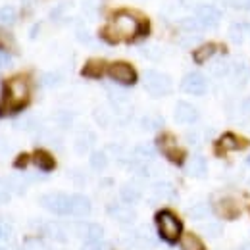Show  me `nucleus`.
<instances>
[{
	"instance_id": "f257e3e1",
	"label": "nucleus",
	"mask_w": 250,
	"mask_h": 250,
	"mask_svg": "<svg viewBox=\"0 0 250 250\" xmlns=\"http://www.w3.org/2000/svg\"><path fill=\"white\" fill-rule=\"evenodd\" d=\"M141 31V23L137 21V18L129 12H120L114 16L112 23L104 29V39L110 42H118L120 39H131Z\"/></svg>"
},
{
	"instance_id": "f03ea898",
	"label": "nucleus",
	"mask_w": 250,
	"mask_h": 250,
	"mask_svg": "<svg viewBox=\"0 0 250 250\" xmlns=\"http://www.w3.org/2000/svg\"><path fill=\"white\" fill-rule=\"evenodd\" d=\"M29 98V85L23 77H14L4 87V102L0 106V114L20 110Z\"/></svg>"
},
{
	"instance_id": "7ed1b4c3",
	"label": "nucleus",
	"mask_w": 250,
	"mask_h": 250,
	"mask_svg": "<svg viewBox=\"0 0 250 250\" xmlns=\"http://www.w3.org/2000/svg\"><path fill=\"white\" fill-rule=\"evenodd\" d=\"M156 225H158V231L162 235L164 241L167 243H175L181 235V221L175 218L169 210H162L156 214Z\"/></svg>"
},
{
	"instance_id": "20e7f679",
	"label": "nucleus",
	"mask_w": 250,
	"mask_h": 250,
	"mask_svg": "<svg viewBox=\"0 0 250 250\" xmlns=\"http://www.w3.org/2000/svg\"><path fill=\"white\" fill-rule=\"evenodd\" d=\"M145 89L152 96H164L171 91V79L166 73L150 69L145 73Z\"/></svg>"
},
{
	"instance_id": "39448f33",
	"label": "nucleus",
	"mask_w": 250,
	"mask_h": 250,
	"mask_svg": "<svg viewBox=\"0 0 250 250\" xmlns=\"http://www.w3.org/2000/svg\"><path fill=\"white\" fill-rule=\"evenodd\" d=\"M41 206L56 216H67V214H71V196L62 194V192L44 194L41 198Z\"/></svg>"
},
{
	"instance_id": "423d86ee",
	"label": "nucleus",
	"mask_w": 250,
	"mask_h": 250,
	"mask_svg": "<svg viewBox=\"0 0 250 250\" xmlns=\"http://www.w3.org/2000/svg\"><path fill=\"white\" fill-rule=\"evenodd\" d=\"M110 77L120 83V85H133L137 81V73L133 69V65H129L127 62H116L108 67Z\"/></svg>"
},
{
	"instance_id": "0eeeda50",
	"label": "nucleus",
	"mask_w": 250,
	"mask_h": 250,
	"mask_svg": "<svg viewBox=\"0 0 250 250\" xmlns=\"http://www.w3.org/2000/svg\"><path fill=\"white\" fill-rule=\"evenodd\" d=\"M194 16L202 23V27H218L219 20H221V12L214 4H198L194 8Z\"/></svg>"
},
{
	"instance_id": "6e6552de",
	"label": "nucleus",
	"mask_w": 250,
	"mask_h": 250,
	"mask_svg": "<svg viewBox=\"0 0 250 250\" xmlns=\"http://www.w3.org/2000/svg\"><path fill=\"white\" fill-rule=\"evenodd\" d=\"M181 89L188 94H194V96H200L208 91V83H206V77L198 71H192L187 73L181 81Z\"/></svg>"
},
{
	"instance_id": "1a4fd4ad",
	"label": "nucleus",
	"mask_w": 250,
	"mask_h": 250,
	"mask_svg": "<svg viewBox=\"0 0 250 250\" xmlns=\"http://www.w3.org/2000/svg\"><path fill=\"white\" fill-rule=\"evenodd\" d=\"M173 118L177 124L190 125L198 120V110L188 102H177V106L173 110Z\"/></svg>"
},
{
	"instance_id": "9d476101",
	"label": "nucleus",
	"mask_w": 250,
	"mask_h": 250,
	"mask_svg": "<svg viewBox=\"0 0 250 250\" xmlns=\"http://www.w3.org/2000/svg\"><path fill=\"white\" fill-rule=\"evenodd\" d=\"M158 145H160V148H162V152L166 154V156L169 158L171 162H181V158H183V152L175 146V139L173 137H169V135H164V137H160L158 139Z\"/></svg>"
},
{
	"instance_id": "9b49d317",
	"label": "nucleus",
	"mask_w": 250,
	"mask_h": 250,
	"mask_svg": "<svg viewBox=\"0 0 250 250\" xmlns=\"http://www.w3.org/2000/svg\"><path fill=\"white\" fill-rule=\"evenodd\" d=\"M91 214V200L83 194H73L71 196V216L83 218Z\"/></svg>"
},
{
	"instance_id": "f8f14e48",
	"label": "nucleus",
	"mask_w": 250,
	"mask_h": 250,
	"mask_svg": "<svg viewBox=\"0 0 250 250\" xmlns=\"http://www.w3.org/2000/svg\"><path fill=\"white\" fill-rule=\"evenodd\" d=\"M208 171V164H206V158L202 154H194L190 156L187 164V173L192 175V177H204Z\"/></svg>"
},
{
	"instance_id": "ddd939ff",
	"label": "nucleus",
	"mask_w": 250,
	"mask_h": 250,
	"mask_svg": "<svg viewBox=\"0 0 250 250\" xmlns=\"http://www.w3.org/2000/svg\"><path fill=\"white\" fill-rule=\"evenodd\" d=\"M108 212H110L112 218L118 219L120 223H131L135 219V212L129 206H124V204H110Z\"/></svg>"
},
{
	"instance_id": "4468645a",
	"label": "nucleus",
	"mask_w": 250,
	"mask_h": 250,
	"mask_svg": "<svg viewBox=\"0 0 250 250\" xmlns=\"http://www.w3.org/2000/svg\"><path fill=\"white\" fill-rule=\"evenodd\" d=\"M231 77L235 81L237 87H245L250 81V67L247 62H237L233 63V71H231Z\"/></svg>"
},
{
	"instance_id": "2eb2a0df",
	"label": "nucleus",
	"mask_w": 250,
	"mask_h": 250,
	"mask_svg": "<svg viewBox=\"0 0 250 250\" xmlns=\"http://www.w3.org/2000/svg\"><path fill=\"white\" fill-rule=\"evenodd\" d=\"M120 196L124 204H137L141 200V188L135 183H125L124 187L120 188Z\"/></svg>"
},
{
	"instance_id": "dca6fc26",
	"label": "nucleus",
	"mask_w": 250,
	"mask_h": 250,
	"mask_svg": "<svg viewBox=\"0 0 250 250\" xmlns=\"http://www.w3.org/2000/svg\"><path fill=\"white\" fill-rule=\"evenodd\" d=\"M152 194L160 200H171L175 198V187L169 181H158L152 187Z\"/></svg>"
},
{
	"instance_id": "f3484780",
	"label": "nucleus",
	"mask_w": 250,
	"mask_h": 250,
	"mask_svg": "<svg viewBox=\"0 0 250 250\" xmlns=\"http://www.w3.org/2000/svg\"><path fill=\"white\" fill-rule=\"evenodd\" d=\"M33 162H35V166L39 167V169H42V171H50V169H54V158L50 156L46 150H35V154H33Z\"/></svg>"
},
{
	"instance_id": "a211bd4d",
	"label": "nucleus",
	"mask_w": 250,
	"mask_h": 250,
	"mask_svg": "<svg viewBox=\"0 0 250 250\" xmlns=\"http://www.w3.org/2000/svg\"><path fill=\"white\" fill-rule=\"evenodd\" d=\"M133 156L150 164V162L156 158V148H154V145H150V143H141V145H137V146H135Z\"/></svg>"
},
{
	"instance_id": "6ab92c4d",
	"label": "nucleus",
	"mask_w": 250,
	"mask_h": 250,
	"mask_svg": "<svg viewBox=\"0 0 250 250\" xmlns=\"http://www.w3.org/2000/svg\"><path fill=\"white\" fill-rule=\"evenodd\" d=\"M231 71H233V63L229 62V60H225V58L216 60V62L212 63V67H210V73H212L216 79H223V77L231 75Z\"/></svg>"
},
{
	"instance_id": "aec40b11",
	"label": "nucleus",
	"mask_w": 250,
	"mask_h": 250,
	"mask_svg": "<svg viewBox=\"0 0 250 250\" xmlns=\"http://www.w3.org/2000/svg\"><path fill=\"white\" fill-rule=\"evenodd\" d=\"M216 212L225 219L237 218V214H239V210H237V206H235V202H233L231 198H225V200L218 202V204H216Z\"/></svg>"
},
{
	"instance_id": "412c9836",
	"label": "nucleus",
	"mask_w": 250,
	"mask_h": 250,
	"mask_svg": "<svg viewBox=\"0 0 250 250\" xmlns=\"http://www.w3.org/2000/svg\"><path fill=\"white\" fill-rule=\"evenodd\" d=\"M177 25H179V29H181V31H185V33H200L202 29H204L196 16L181 18V20L177 21Z\"/></svg>"
},
{
	"instance_id": "4be33fe9",
	"label": "nucleus",
	"mask_w": 250,
	"mask_h": 250,
	"mask_svg": "<svg viewBox=\"0 0 250 250\" xmlns=\"http://www.w3.org/2000/svg\"><path fill=\"white\" fill-rule=\"evenodd\" d=\"M249 31H250L249 23L239 21V23H233V25L229 27V37H231V41H233V42L241 44V42L245 41V37H247V33H249Z\"/></svg>"
},
{
	"instance_id": "5701e85b",
	"label": "nucleus",
	"mask_w": 250,
	"mask_h": 250,
	"mask_svg": "<svg viewBox=\"0 0 250 250\" xmlns=\"http://www.w3.org/2000/svg\"><path fill=\"white\" fill-rule=\"evenodd\" d=\"M214 54H216V46H214V44H202L200 48H196V50L192 52V58H194L196 63H204V62H208Z\"/></svg>"
},
{
	"instance_id": "b1692460",
	"label": "nucleus",
	"mask_w": 250,
	"mask_h": 250,
	"mask_svg": "<svg viewBox=\"0 0 250 250\" xmlns=\"http://www.w3.org/2000/svg\"><path fill=\"white\" fill-rule=\"evenodd\" d=\"M18 21V10L14 6L0 8V25H14Z\"/></svg>"
},
{
	"instance_id": "393cba45",
	"label": "nucleus",
	"mask_w": 250,
	"mask_h": 250,
	"mask_svg": "<svg viewBox=\"0 0 250 250\" xmlns=\"http://www.w3.org/2000/svg\"><path fill=\"white\" fill-rule=\"evenodd\" d=\"M241 146V141L233 135V133H225L221 139H219V148L221 150H227V152H233Z\"/></svg>"
},
{
	"instance_id": "a878e982",
	"label": "nucleus",
	"mask_w": 250,
	"mask_h": 250,
	"mask_svg": "<svg viewBox=\"0 0 250 250\" xmlns=\"http://www.w3.org/2000/svg\"><path fill=\"white\" fill-rule=\"evenodd\" d=\"M93 143H94L93 133H83L81 137H77V141H75V150H77V154H85V152L93 146Z\"/></svg>"
},
{
	"instance_id": "bb28decb",
	"label": "nucleus",
	"mask_w": 250,
	"mask_h": 250,
	"mask_svg": "<svg viewBox=\"0 0 250 250\" xmlns=\"http://www.w3.org/2000/svg\"><path fill=\"white\" fill-rule=\"evenodd\" d=\"M181 250H204V245H202V241L196 235L187 233L181 239Z\"/></svg>"
},
{
	"instance_id": "cd10ccee",
	"label": "nucleus",
	"mask_w": 250,
	"mask_h": 250,
	"mask_svg": "<svg viewBox=\"0 0 250 250\" xmlns=\"http://www.w3.org/2000/svg\"><path fill=\"white\" fill-rule=\"evenodd\" d=\"M102 71H104V63L100 62V60H91L83 67V75L85 77H100Z\"/></svg>"
},
{
	"instance_id": "c85d7f7f",
	"label": "nucleus",
	"mask_w": 250,
	"mask_h": 250,
	"mask_svg": "<svg viewBox=\"0 0 250 250\" xmlns=\"http://www.w3.org/2000/svg\"><path fill=\"white\" fill-rule=\"evenodd\" d=\"M106 166H108V156H106V152L94 150L93 154H91V167H93L94 171H102Z\"/></svg>"
},
{
	"instance_id": "c756f323",
	"label": "nucleus",
	"mask_w": 250,
	"mask_h": 250,
	"mask_svg": "<svg viewBox=\"0 0 250 250\" xmlns=\"http://www.w3.org/2000/svg\"><path fill=\"white\" fill-rule=\"evenodd\" d=\"M208 214H210V208H208L206 202H196L188 208V216L192 219H204Z\"/></svg>"
},
{
	"instance_id": "7c9ffc66",
	"label": "nucleus",
	"mask_w": 250,
	"mask_h": 250,
	"mask_svg": "<svg viewBox=\"0 0 250 250\" xmlns=\"http://www.w3.org/2000/svg\"><path fill=\"white\" fill-rule=\"evenodd\" d=\"M162 125H164V120H162L160 116H145V118L141 120L143 131H156Z\"/></svg>"
},
{
	"instance_id": "2f4dec72",
	"label": "nucleus",
	"mask_w": 250,
	"mask_h": 250,
	"mask_svg": "<svg viewBox=\"0 0 250 250\" xmlns=\"http://www.w3.org/2000/svg\"><path fill=\"white\" fill-rule=\"evenodd\" d=\"M85 237H87V241H102L104 239V229L96 223H91L85 229Z\"/></svg>"
},
{
	"instance_id": "473e14b6",
	"label": "nucleus",
	"mask_w": 250,
	"mask_h": 250,
	"mask_svg": "<svg viewBox=\"0 0 250 250\" xmlns=\"http://www.w3.org/2000/svg\"><path fill=\"white\" fill-rule=\"evenodd\" d=\"M98 4H100V0H83V16L87 20H93L94 16H96Z\"/></svg>"
},
{
	"instance_id": "72a5a7b5",
	"label": "nucleus",
	"mask_w": 250,
	"mask_h": 250,
	"mask_svg": "<svg viewBox=\"0 0 250 250\" xmlns=\"http://www.w3.org/2000/svg\"><path fill=\"white\" fill-rule=\"evenodd\" d=\"M94 120H96V124L100 125V127H108L110 122H112V116L108 114V110L96 108V110H94Z\"/></svg>"
},
{
	"instance_id": "f704fd0d",
	"label": "nucleus",
	"mask_w": 250,
	"mask_h": 250,
	"mask_svg": "<svg viewBox=\"0 0 250 250\" xmlns=\"http://www.w3.org/2000/svg\"><path fill=\"white\" fill-rule=\"evenodd\" d=\"M14 46H16V41H14V37H12L10 33H6V31H2V29H0V50H6V52H10Z\"/></svg>"
},
{
	"instance_id": "c9c22d12",
	"label": "nucleus",
	"mask_w": 250,
	"mask_h": 250,
	"mask_svg": "<svg viewBox=\"0 0 250 250\" xmlns=\"http://www.w3.org/2000/svg\"><path fill=\"white\" fill-rule=\"evenodd\" d=\"M60 81H62V75L56 73V71H48V73L42 75V85L44 87H56V85H60Z\"/></svg>"
},
{
	"instance_id": "e433bc0d",
	"label": "nucleus",
	"mask_w": 250,
	"mask_h": 250,
	"mask_svg": "<svg viewBox=\"0 0 250 250\" xmlns=\"http://www.w3.org/2000/svg\"><path fill=\"white\" fill-rule=\"evenodd\" d=\"M198 41H200V33H185V35L179 39V44H181L183 48H190V46H194Z\"/></svg>"
},
{
	"instance_id": "4c0bfd02",
	"label": "nucleus",
	"mask_w": 250,
	"mask_h": 250,
	"mask_svg": "<svg viewBox=\"0 0 250 250\" xmlns=\"http://www.w3.org/2000/svg\"><path fill=\"white\" fill-rule=\"evenodd\" d=\"M141 54H143L145 58L152 60V62H156V60L162 58V50H160L158 46H145V48H141Z\"/></svg>"
},
{
	"instance_id": "58836bf2",
	"label": "nucleus",
	"mask_w": 250,
	"mask_h": 250,
	"mask_svg": "<svg viewBox=\"0 0 250 250\" xmlns=\"http://www.w3.org/2000/svg\"><path fill=\"white\" fill-rule=\"evenodd\" d=\"M69 6H71V2H62V4H58L56 8H52V10H50V20L58 21V20L62 18L63 14L69 10Z\"/></svg>"
},
{
	"instance_id": "ea45409f",
	"label": "nucleus",
	"mask_w": 250,
	"mask_h": 250,
	"mask_svg": "<svg viewBox=\"0 0 250 250\" xmlns=\"http://www.w3.org/2000/svg\"><path fill=\"white\" fill-rule=\"evenodd\" d=\"M21 250H48V247L42 243V241H37V239H27L23 243Z\"/></svg>"
},
{
	"instance_id": "a19ab883",
	"label": "nucleus",
	"mask_w": 250,
	"mask_h": 250,
	"mask_svg": "<svg viewBox=\"0 0 250 250\" xmlns=\"http://www.w3.org/2000/svg\"><path fill=\"white\" fill-rule=\"evenodd\" d=\"M77 41L83 42V44H93V35L87 31L85 27H79L77 29Z\"/></svg>"
},
{
	"instance_id": "79ce46f5",
	"label": "nucleus",
	"mask_w": 250,
	"mask_h": 250,
	"mask_svg": "<svg viewBox=\"0 0 250 250\" xmlns=\"http://www.w3.org/2000/svg\"><path fill=\"white\" fill-rule=\"evenodd\" d=\"M71 114L69 112H58L56 114V122H58V125H62V127H69L71 125Z\"/></svg>"
},
{
	"instance_id": "37998d69",
	"label": "nucleus",
	"mask_w": 250,
	"mask_h": 250,
	"mask_svg": "<svg viewBox=\"0 0 250 250\" xmlns=\"http://www.w3.org/2000/svg\"><path fill=\"white\" fill-rule=\"evenodd\" d=\"M12 56H10V52H6V50H0V69H8V67H12Z\"/></svg>"
},
{
	"instance_id": "c03bdc74",
	"label": "nucleus",
	"mask_w": 250,
	"mask_h": 250,
	"mask_svg": "<svg viewBox=\"0 0 250 250\" xmlns=\"http://www.w3.org/2000/svg\"><path fill=\"white\" fill-rule=\"evenodd\" d=\"M204 231H206V235H210V237H219V235H221V225H219V223H208V225L204 227Z\"/></svg>"
},
{
	"instance_id": "a18cd8bd",
	"label": "nucleus",
	"mask_w": 250,
	"mask_h": 250,
	"mask_svg": "<svg viewBox=\"0 0 250 250\" xmlns=\"http://www.w3.org/2000/svg\"><path fill=\"white\" fill-rule=\"evenodd\" d=\"M81 250H104V245H102V241H87Z\"/></svg>"
},
{
	"instance_id": "49530a36",
	"label": "nucleus",
	"mask_w": 250,
	"mask_h": 250,
	"mask_svg": "<svg viewBox=\"0 0 250 250\" xmlns=\"http://www.w3.org/2000/svg\"><path fill=\"white\" fill-rule=\"evenodd\" d=\"M187 141H188V145H192V146H200L202 137H200V133L192 131V133H188V135H187Z\"/></svg>"
},
{
	"instance_id": "de8ad7c7",
	"label": "nucleus",
	"mask_w": 250,
	"mask_h": 250,
	"mask_svg": "<svg viewBox=\"0 0 250 250\" xmlns=\"http://www.w3.org/2000/svg\"><path fill=\"white\" fill-rule=\"evenodd\" d=\"M241 112H243L245 116H250V96L241 102Z\"/></svg>"
},
{
	"instance_id": "09e8293b",
	"label": "nucleus",
	"mask_w": 250,
	"mask_h": 250,
	"mask_svg": "<svg viewBox=\"0 0 250 250\" xmlns=\"http://www.w3.org/2000/svg\"><path fill=\"white\" fill-rule=\"evenodd\" d=\"M27 162H29V156L21 154V156L16 160V167H25V166H27Z\"/></svg>"
},
{
	"instance_id": "8fccbe9b",
	"label": "nucleus",
	"mask_w": 250,
	"mask_h": 250,
	"mask_svg": "<svg viewBox=\"0 0 250 250\" xmlns=\"http://www.w3.org/2000/svg\"><path fill=\"white\" fill-rule=\"evenodd\" d=\"M35 2H37V0H21V6L29 10V8H33V6H35Z\"/></svg>"
},
{
	"instance_id": "3c124183",
	"label": "nucleus",
	"mask_w": 250,
	"mask_h": 250,
	"mask_svg": "<svg viewBox=\"0 0 250 250\" xmlns=\"http://www.w3.org/2000/svg\"><path fill=\"white\" fill-rule=\"evenodd\" d=\"M218 2L223 6H235V0H218Z\"/></svg>"
},
{
	"instance_id": "603ef678",
	"label": "nucleus",
	"mask_w": 250,
	"mask_h": 250,
	"mask_svg": "<svg viewBox=\"0 0 250 250\" xmlns=\"http://www.w3.org/2000/svg\"><path fill=\"white\" fill-rule=\"evenodd\" d=\"M239 250H250V243H245V245H243Z\"/></svg>"
},
{
	"instance_id": "864d4df0",
	"label": "nucleus",
	"mask_w": 250,
	"mask_h": 250,
	"mask_svg": "<svg viewBox=\"0 0 250 250\" xmlns=\"http://www.w3.org/2000/svg\"><path fill=\"white\" fill-rule=\"evenodd\" d=\"M247 164H249V166H250V156H249V158H247Z\"/></svg>"
},
{
	"instance_id": "5fc2aeb1",
	"label": "nucleus",
	"mask_w": 250,
	"mask_h": 250,
	"mask_svg": "<svg viewBox=\"0 0 250 250\" xmlns=\"http://www.w3.org/2000/svg\"><path fill=\"white\" fill-rule=\"evenodd\" d=\"M0 237H2V227H0Z\"/></svg>"
},
{
	"instance_id": "6e6d98bb",
	"label": "nucleus",
	"mask_w": 250,
	"mask_h": 250,
	"mask_svg": "<svg viewBox=\"0 0 250 250\" xmlns=\"http://www.w3.org/2000/svg\"><path fill=\"white\" fill-rule=\"evenodd\" d=\"M249 10H250V6H249Z\"/></svg>"
}]
</instances>
